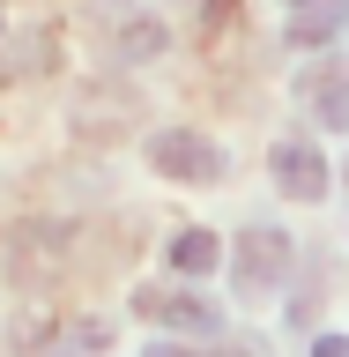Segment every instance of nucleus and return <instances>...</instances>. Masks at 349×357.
Listing matches in <instances>:
<instances>
[{
	"label": "nucleus",
	"instance_id": "1",
	"mask_svg": "<svg viewBox=\"0 0 349 357\" xmlns=\"http://www.w3.org/2000/svg\"><path fill=\"white\" fill-rule=\"evenodd\" d=\"M149 164L164 178H178V186H216L223 178V149L208 142V134H194V127H164L149 142Z\"/></svg>",
	"mask_w": 349,
	"mask_h": 357
},
{
	"label": "nucleus",
	"instance_id": "2",
	"mask_svg": "<svg viewBox=\"0 0 349 357\" xmlns=\"http://www.w3.org/2000/svg\"><path fill=\"white\" fill-rule=\"evenodd\" d=\"M231 268H238V290H275L290 268V238L283 231H267V223H253L238 238V253H231Z\"/></svg>",
	"mask_w": 349,
	"mask_h": 357
},
{
	"label": "nucleus",
	"instance_id": "3",
	"mask_svg": "<svg viewBox=\"0 0 349 357\" xmlns=\"http://www.w3.org/2000/svg\"><path fill=\"white\" fill-rule=\"evenodd\" d=\"M134 312L156 320V328H186V335H208V328H216V305L194 298V290H134Z\"/></svg>",
	"mask_w": 349,
	"mask_h": 357
},
{
	"label": "nucleus",
	"instance_id": "4",
	"mask_svg": "<svg viewBox=\"0 0 349 357\" xmlns=\"http://www.w3.org/2000/svg\"><path fill=\"white\" fill-rule=\"evenodd\" d=\"M60 253H67L60 223H22V231H8V275H15V283H38V268L60 261Z\"/></svg>",
	"mask_w": 349,
	"mask_h": 357
},
{
	"label": "nucleus",
	"instance_id": "5",
	"mask_svg": "<svg viewBox=\"0 0 349 357\" xmlns=\"http://www.w3.org/2000/svg\"><path fill=\"white\" fill-rule=\"evenodd\" d=\"M275 178H283V194H297V201L327 194V164H320L312 142H283V149H275Z\"/></svg>",
	"mask_w": 349,
	"mask_h": 357
},
{
	"label": "nucleus",
	"instance_id": "6",
	"mask_svg": "<svg viewBox=\"0 0 349 357\" xmlns=\"http://www.w3.org/2000/svg\"><path fill=\"white\" fill-rule=\"evenodd\" d=\"M349 0H290V38L297 45H327L334 30H342Z\"/></svg>",
	"mask_w": 349,
	"mask_h": 357
},
{
	"label": "nucleus",
	"instance_id": "7",
	"mask_svg": "<svg viewBox=\"0 0 349 357\" xmlns=\"http://www.w3.org/2000/svg\"><path fill=\"white\" fill-rule=\"evenodd\" d=\"M111 350V328L104 320H60L45 335V357H104Z\"/></svg>",
	"mask_w": 349,
	"mask_h": 357
},
{
	"label": "nucleus",
	"instance_id": "8",
	"mask_svg": "<svg viewBox=\"0 0 349 357\" xmlns=\"http://www.w3.org/2000/svg\"><path fill=\"white\" fill-rule=\"evenodd\" d=\"M305 97H312V112H320L327 127H349V67H327V75H312V82H305Z\"/></svg>",
	"mask_w": 349,
	"mask_h": 357
},
{
	"label": "nucleus",
	"instance_id": "9",
	"mask_svg": "<svg viewBox=\"0 0 349 357\" xmlns=\"http://www.w3.org/2000/svg\"><path fill=\"white\" fill-rule=\"evenodd\" d=\"M216 261H223V245L208 238V231H178V238H171V268H178V275H208Z\"/></svg>",
	"mask_w": 349,
	"mask_h": 357
},
{
	"label": "nucleus",
	"instance_id": "10",
	"mask_svg": "<svg viewBox=\"0 0 349 357\" xmlns=\"http://www.w3.org/2000/svg\"><path fill=\"white\" fill-rule=\"evenodd\" d=\"M164 22H134V30H119V60H156V52H164Z\"/></svg>",
	"mask_w": 349,
	"mask_h": 357
},
{
	"label": "nucleus",
	"instance_id": "11",
	"mask_svg": "<svg viewBox=\"0 0 349 357\" xmlns=\"http://www.w3.org/2000/svg\"><path fill=\"white\" fill-rule=\"evenodd\" d=\"M45 52H52V38H45V30H38V38H22V45H15V67H8V75H38V67H45Z\"/></svg>",
	"mask_w": 349,
	"mask_h": 357
},
{
	"label": "nucleus",
	"instance_id": "12",
	"mask_svg": "<svg viewBox=\"0 0 349 357\" xmlns=\"http://www.w3.org/2000/svg\"><path fill=\"white\" fill-rule=\"evenodd\" d=\"M149 357H253V350H178V342H156Z\"/></svg>",
	"mask_w": 349,
	"mask_h": 357
},
{
	"label": "nucleus",
	"instance_id": "13",
	"mask_svg": "<svg viewBox=\"0 0 349 357\" xmlns=\"http://www.w3.org/2000/svg\"><path fill=\"white\" fill-rule=\"evenodd\" d=\"M312 357H349V335H327V342H320Z\"/></svg>",
	"mask_w": 349,
	"mask_h": 357
}]
</instances>
